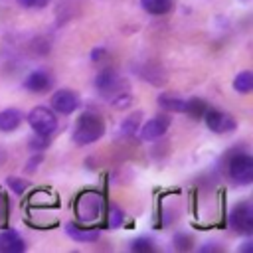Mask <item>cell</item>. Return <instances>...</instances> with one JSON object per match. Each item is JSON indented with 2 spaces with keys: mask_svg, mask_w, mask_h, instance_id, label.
Segmentation results:
<instances>
[{
  "mask_svg": "<svg viewBox=\"0 0 253 253\" xmlns=\"http://www.w3.org/2000/svg\"><path fill=\"white\" fill-rule=\"evenodd\" d=\"M233 89H235L237 93H241V95L251 93V89H253V73H251V71H241V73H237L235 79H233Z\"/></svg>",
  "mask_w": 253,
  "mask_h": 253,
  "instance_id": "16",
  "label": "cell"
},
{
  "mask_svg": "<svg viewBox=\"0 0 253 253\" xmlns=\"http://www.w3.org/2000/svg\"><path fill=\"white\" fill-rule=\"evenodd\" d=\"M202 119L206 121V126L211 130V132H217V134H225V132H231L235 130L237 123L233 117H229L225 111H219V109H213V107H208L202 115Z\"/></svg>",
  "mask_w": 253,
  "mask_h": 253,
  "instance_id": "5",
  "label": "cell"
},
{
  "mask_svg": "<svg viewBox=\"0 0 253 253\" xmlns=\"http://www.w3.org/2000/svg\"><path fill=\"white\" fill-rule=\"evenodd\" d=\"M158 105L164 109V111H174V113H184L186 111V101L184 99H178L170 93H164L158 97Z\"/></svg>",
  "mask_w": 253,
  "mask_h": 253,
  "instance_id": "15",
  "label": "cell"
},
{
  "mask_svg": "<svg viewBox=\"0 0 253 253\" xmlns=\"http://www.w3.org/2000/svg\"><path fill=\"white\" fill-rule=\"evenodd\" d=\"M65 231H67V235L73 241H79V243H93L101 235L99 229H87V227H81L79 223H67L65 225Z\"/></svg>",
  "mask_w": 253,
  "mask_h": 253,
  "instance_id": "12",
  "label": "cell"
},
{
  "mask_svg": "<svg viewBox=\"0 0 253 253\" xmlns=\"http://www.w3.org/2000/svg\"><path fill=\"white\" fill-rule=\"evenodd\" d=\"M121 85H123V83H121V77L117 75L115 69H103V71H99L97 77H95V87H97L99 93H103V95H115Z\"/></svg>",
  "mask_w": 253,
  "mask_h": 253,
  "instance_id": "9",
  "label": "cell"
},
{
  "mask_svg": "<svg viewBox=\"0 0 253 253\" xmlns=\"http://www.w3.org/2000/svg\"><path fill=\"white\" fill-rule=\"evenodd\" d=\"M123 221H125L123 211H121L119 208L111 206V210H109V227H111V229H117V227L123 225Z\"/></svg>",
  "mask_w": 253,
  "mask_h": 253,
  "instance_id": "21",
  "label": "cell"
},
{
  "mask_svg": "<svg viewBox=\"0 0 253 253\" xmlns=\"http://www.w3.org/2000/svg\"><path fill=\"white\" fill-rule=\"evenodd\" d=\"M206 109H208V103L202 101V99H198V97H194V99L186 101V111H184V113L192 115L194 119H202V115H204Z\"/></svg>",
  "mask_w": 253,
  "mask_h": 253,
  "instance_id": "18",
  "label": "cell"
},
{
  "mask_svg": "<svg viewBox=\"0 0 253 253\" xmlns=\"http://www.w3.org/2000/svg\"><path fill=\"white\" fill-rule=\"evenodd\" d=\"M140 6L144 12H148L152 16H164L172 10L174 0H140Z\"/></svg>",
  "mask_w": 253,
  "mask_h": 253,
  "instance_id": "14",
  "label": "cell"
},
{
  "mask_svg": "<svg viewBox=\"0 0 253 253\" xmlns=\"http://www.w3.org/2000/svg\"><path fill=\"white\" fill-rule=\"evenodd\" d=\"M6 184H8V188L14 192V194H24L26 190H28V182L26 180H22V178H16V176H10V178H6Z\"/></svg>",
  "mask_w": 253,
  "mask_h": 253,
  "instance_id": "20",
  "label": "cell"
},
{
  "mask_svg": "<svg viewBox=\"0 0 253 253\" xmlns=\"http://www.w3.org/2000/svg\"><path fill=\"white\" fill-rule=\"evenodd\" d=\"M28 125L32 126V130L40 136H51L57 130V117L51 109L47 107H34L28 113Z\"/></svg>",
  "mask_w": 253,
  "mask_h": 253,
  "instance_id": "4",
  "label": "cell"
},
{
  "mask_svg": "<svg viewBox=\"0 0 253 253\" xmlns=\"http://www.w3.org/2000/svg\"><path fill=\"white\" fill-rule=\"evenodd\" d=\"M140 119H142L140 113H132V115H128V117L121 123V134H123V136H130L134 130H138V126H140Z\"/></svg>",
  "mask_w": 253,
  "mask_h": 253,
  "instance_id": "17",
  "label": "cell"
},
{
  "mask_svg": "<svg viewBox=\"0 0 253 253\" xmlns=\"http://www.w3.org/2000/svg\"><path fill=\"white\" fill-rule=\"evenodd\" d=\"M18 4L24 8H30V10H40V8H45L49 4V0H18Z\"/></svg>",
  "mask_w": 253,
  "mask_h": 253,
  "instance_id": "24",
  "label": "cell"
},
{
  "mask_svg": "<svg viewBox=\"0 0 253 253\" xmlns=\"http://www.w3.org/2000/svg\"><path fill=\"white\" fill-rule=\"evenodd\" d=\"M47 146H49V136H40V134H36V138L30 140V148H34V150H43V148H47Z\"/></svg>",
  "mask_w": 253,
  "mask_h": 253,
  "instance_id": "23",
  "label": "cell"
},
{
  "mask_svg": "<svg viewBox=\"0 0 253 253\" xmlns=\"http://www.w3.org/2000/svg\"><path fill=\"white\" fill-rule=\"evenodd\" d=\"M22 113L18 109H4L0 111V132H12L20 126Z\"/></svg>",
  "mask_w": 253,
  "mask_h": 253,
  "instance_id": "13",
  "label": "cell"
},
{
  "mask_svg": "<svg viewBox=\"0 0 253 253\" xmlns=\"http://www.w3.org/2000/svg\"><path fill=\"white\" fill-rule=\"evenodd\" d=\"M4 158H6V152H4V148H0V164L4 162Z\"/></svg>",
  "mask_w": 253,
  "mask_h": 253,
  "instance_id": "28",
  "label": "cell"
},
{
  "mask_svg": "<svg viewBox=\"0 0 253 253\" xmlns=\"http://www.w3.org/2000/svg\"><path fill=\"white\" fill-rule=\"evenodd\" d=\"M172 243H174V249H178V251H188V249L192 247V237L186 235V233H176L174 239H172Z\"/></svg>",
  "mask_w": 253,
  "mask_h": 253,
  "instance_id": "22",
  "label": "cell"
},
{
  "mask_svg": "<svg viewBox=\"0 0 253 253\" xmlns=\"http://www.w3.org/2000/svg\"><path fill=\"white\" fill-rule=\"evenodd\" d=\"M229 225L237 233H243V235H251L253 233V210H251V206L247 202L235 204V208L229 213Z\"/></svg>",
  "mask_w": 253,
  "mask_h": 253,
  "instance_id": "6",
  "label": "cell"
},
{
  "mask_svg": "<svg viewBox=\"0 0 253 253\" xmlns=\"http://www.w3.org/2000/svg\"><path fill=\"white\" fill-rule=\"evenodd\" d=\"M130 249L134 253H150L154 251V243L148 239V237H136L132 243H130Z\"/></svg>",
  "mask_w": 253,
  "mask_h": 253,
  "instance_id": "19",
  "label": "cell"
},
{
  "mask_svg": "<svg viewBox=\"0 0 253 253\" xmlns=\"http://www.w3.org/2000/svg\"><path fill=\"white\" fill-rule=\"evenodd\" d=\"M117 99H113V105L115 107H119V109H125V107H128L130 105V95H126V93H119V95H115Z\"/></svg>",
  "mask_w": 253,
  "mask_h": 253,
  "instance_id": "25",
  "label": "cell"
},
{
  "mask_svg": "<svg viewBox=\"0 0 253 253\" xmlns=\"http://www.w3.org/2000/svg\"><path fill=\"white\" fill-rule=\"evenodd\" d=\"M53 85V79L47 71H42V69H36L32 71L26 79H24V87L32 93H45L47 89H51Z\"/></svg>",
  "mask_w": 253,
  "mask_h": 253,
  "instance_id": "10",
  "label": "cell"
},
{
  "mask_svg": "<svg viewBox=\"0 0 253 253\" xmlns=\"http://www.w3.org/2000/svg\"><path fill=\"white\" fill-rule=\"evenodd\" d=\"M103 196L95 190H87L83 192L77 202H75V213H77V219L79 223H93L101 217L103 213Z\"/></svg>",
  "mask_w": 253,
  "mask_h": 253,
  "instance_id": "2",
  "label": "cell"
},
{
  "mask_svg": "<svg viewBox=\"0 0 253 253\" xmlns=\"http://www.w3.org/2000/svg\"><path fill=\"white\" fill-rule=\"evenodd\" d=\"M168 126H170V117L168 115H156V117L148 119L146 123H140L138 136L142 140H156L168 130Z\"/></svg>",
  "mask_w": 253,
  "mask_h": 253,
  "instance_id": "7",
  "label": "cell"
},
{
  "mask_svg": "<svg viewBox=\"0 0 253 253\" xmlns=\"http://www.w3.org/2000/svg\"><path fill=\"white\" fill-rule=\"evenodd\" d=\"M103 53H105V49H101V47H99V49H93V51H91V59H93V61H97Z\"/></svg>",
  "mask_w": 253,
  "mask_h": 253,
  "instance_id": "27",
  "label": "cell"
},
{
  "mask_svg": "<svg viewBox=\"0 0 253 253\" xmlns=\"http://www.w3.org/2000/svg\"><path fill=\"white\" fill-rule=\"evenodd\" d=\"M4 219H6V202L0 194V221H4Z\"/></svg>",
  "mask_w": 253,
  "mask_h": 253,
  "instance_id": "26",
  "label": "cell"
},
{
  "mask_svg": "<svg viewBox=\"0 0 253 253\" xmlns=\"http://www.w3.org/2000/svg\"><path fill=\"white\" fill-rule=\"evenodd\" d=\"M227 174L239 186H249L253 182V158L249 152L237 150L227 160Z\"/></svg>",
  "mask_w": 253,
  "mask_h": 253,
  "instance_id": "3",
  "label": "cell"
},
{
  "mask_svg": "<svg viewBox=\"0 0 253 253\" xmlns=\"http://www.w3.org/2000/svg\"><path fill=\"white\" fill-rule=\"evenodd\" d=\"M105 134V121L97 115V113H81L79 119L75 121V128H73V142L79 146H87L93 144L95 140H99Z\"/></svg>",
  "mask_w": 253,
  "mask_h": 253,
  "instance_id": "1",
  "label": "cell"
},
{
  "mask_svg": "<svg viewBox=\"0 0 253 253\" xmlns=\"http://www.w3.org/2000/svg\"><path fill=\"white\" fill-rule=\"evenodd\" d=\"M26 243L16 229L0 231V253H24Z\"/></svg>",
  "mask_w": 253,
  "mask_h": 253,
  "instance_id": "11",
  "label": "cell"
},
{
  "mask_svg": "<svg viewBox=\"0 0 253 253\" xmlns=\"http://www.w3.org/2000/svg\"><path fill=\"white\" fill-rule=\"evenodd\" d=\"M77 107L79 99L71 89H59L51 95V109L59 115H71L73 111H77Z\"/></svg>",
  "mask_w": 253,
  "mask_h": 253,
  "instance_id": "8",
  "label": "cell"
}]
</instances>
